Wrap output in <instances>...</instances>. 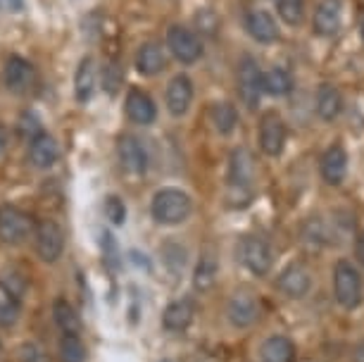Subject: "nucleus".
Returning <instances> with one entry per match:
<instances>
[{
	"mask_svg": "<svg viewBox=\"0 0 364 362\" xmlns=\"http://www.w3.org/2000/svg\"><path fill=\"white\" fill-rule=\"evenodd\" d=\"M259 360L262 362H293L295 360V344L288 336H269L259 348Z\"/></svg>",
	"mask_w": 364,
	"mask_h": 362,
	"instance_id": "obj_22",
	"label": "nucleus"
},
{
	"mask_svg": "<svg viewBox=\"0 0 364 362\" xmlns=\"http://www.w3.org/2000/svg\"><path fill=\"white\" fill-rule=\"evenodd\" d=\"M210 119H212V124H215V129L219 134L229 136L238 124V112L231 102H215L212 110H210Z\"/></svg>",
	"mask_w": 364,
	"mask_h": 362,
	"instance_id": "obj_27",
	"label": "nucleus"
},
{
	"mask_svg": "<svg viewBox=\"0 0 364 362\" xmlns=\"http://www.w3.org/2000/svg\"><path fill=\"white\" fill-rule=\"evenodd\" d=\"M95 91V63L93 58H81V63L74 74V95L79 102L91 100V95Z\"/></svg>",
	"mask_w": 364,
	"mask_h": 362,
	"instance_id": "obj_23",
	"label": "nucleus"
},
{
	"mask_svg": "<svg viewBox=\"0 0 364 362\" xmlns=\"http://www.w3.org/2000/svg\"><path fill=\"white\" fill-rule=\"evenodd\" d=\"M5 148H8V129L0 124V155L5 153Z\"/></svg>",
	"mask_w": 364,
	"mask_h": 362,
	"instance_id": "obj_36",
	"label": "nucleus"
},
{
	"mask_svg": "<svg viewBox=\"0 0 364 362\" xmlns=\"http://www.w3.org/2000/svg\"><path fill=\"white\" fill-rule=\"evenodd\" d=\"M53 319L63 334H79L81 331V317L77 315L74 305L67 303L65 298H58L53 303Z\"/></svg>",
	"mask_w": 364,
	"mask_h": 362,
	"instance_id": "obj_26",
	"label": "nucleus"
},
{
	"mask_svg": "<svg viewBox=\"0 0 364 362\" xmlns=\"http://www.w3.org/2000/svg\"><path fill=\"white\" fill-rule=\"evenodd\" d=\"M217 272H219V265H217V257L208 252V255L200 257V262H198V267L193 272V286L198 291H210L212 286L217 282Z\"/></svg>",
	"mask_w": 364,
	"mask_h": 362,
	"instance_id": "obj_28",
	"label": "nucleus"
},
{
	"mask_svg": "<svg viewBox=\"0 0 364 362\" xmlns=\"http://www.w3.org/2000/svg\"><path fill=\"white\" fill-rule=\"evenodd\" d=\"M286 146V124L277 112H264L259 119V148L264 155L277 158Z\"/></svg>",
	"mask_w": 364,
	"mask_h": 362,
	"instance_id": "obj_10",
	"label": "nucleus"
},
{
	"mask_svg": "<svg viewBox=\"0 0 364 362\" xmlns=\"http://www.w3.org/2000/svg\"><path fill=\"white\" fill-rule=\"evenodd\" d=\"M238 95L250 110H255L262 98V70L250 55L240 58L238 63Z\"/></svg>",
	"mask_w": 364,
	"mask_h": 362,
	"instance_id": "obj_7",
	"label": "nucleus"
},
{
	"mask_svg": "<svg viewBox=\"0 0 364 362\" xmlns=\"http://www.w3.org/2000/svg\"><path fill=\"white\" fill-rule=\"evenodd\" d=\"M122 86V67L117 60H109V63H105V67H102V88L114 95L117 91H119Z\"/></svg>",
	"mask_w": 364,
	"mask_h": 362,
	"instance_id": "obj_32",
	"label": "nucleus"
},
{
	"mask_svg": "<svg viewBox=\"0 0 364 362\" xmlns=\"http://www.w3.org/2000/svg\"><path fill=\"white\" fill-rule=\"evenodd\" d=\"M167 48L178 63L183 65H193L203 58V43L198 38V33L186 26H169L167 31Z\"/></svg>",
	"mask_w": 364,
	"mask_h": 362,
	"instance_id": "obj_5",
	"label": "nucleus"
},
{
	"mask_svg": "<svg viewBox=\"0 0 364 362\" xmlns=\"http://www.w3.org/2000/svg\"><path fill=\"white\" fill-rule=\"evenodd\" d=\"M291 91H293V77L288 70L274 67V70L262 72V93L281 98V95H288Z\"/></svg>",
	"mask_w": 364,
	"mask_h": 362,
	"instance_id": "obj_25",
	"label": "nucleus"
},
{
	"mask_svg": "<svg viewBox=\"0 0 364 362\" xmlns=\"http://www.w3.org/2000/svg\"><path fill=\"white\" fill-rule=\"evenodd\" d=\"M255 181V162L248 148H236L229 160V186L233 191H245L250 196V186Z\"/></svg>",
	"mask_w": 364,
	"mask_h": 362,
	"instance_id": "obj_11",
	"label": "nucleus"
},
{
	"mask_svg": "<svg viewBox=\"0 0 364 362\" xmlns=\"http://www.w3.org/2000/svg\"><path fill=\"white\" fill-rule=\"evenodd\" d=\"M164 102H167V110L171 117H183L188 112L191 102H193V81L186 74H176L167 86Z\"/></svg>",
	"mask_w": 364,
	"mask_h": 362,
	"instance_id": "obj_13",
	"label": "nucleus"
},
{
	"mask_svg": "<svg viewBox=\"0 0 364 362\" xmlns=\"http://www.w3.org/2000/svg\"><path fill=\"white\" fill-rule=\"evenodd\" d=\"M3 84L10 93L22 95L33 86V67L29 60L19 58V55H10L5 60L3 67Z\"/></svg>",
	"mask_w": 364,
	"mask_h": 362,
	"instance_id": "obj_12",
	"label": "nucleus"
},
{
	"mask_svg": "<svg viewBox=\"0 0 364 362\" xmlns=\"http://www.w3.org/2000/svg\"><path fill=\"white\" fill-rule=\"evenodd\" d=\"M355 257L364 265V231H360L355 238Z\"/></svg>",
	"mask_w": 364,
	"mask_h": 362,
	"instance_id": "obj_35",
	"label": "nucleus"
},
{
	"mask_svg": "<svg viewBox=\"0 0 364 362\" xmlns=\"http://www.w3.org/2000/svg\"><path fill=\"white\" fill-rule=\"evenodd\" d=\"M226 317H229V322L236 329H248V326L255 324L259 317V298L255 296V291L250 289L233 291L229 305H226Z\"/></svg>",
	"mask_w": 364,
	"mask_h": 362,
	"instance_id": "obj_6",
	"label": "nucleus"
},
{
	"mask_svg": "<svg viewBox=\"0 0 364 362\" xmlns=\"http://www.w3.org/2000/svg\"><path fill=\"white\" fill-rule=\"evenodd\" d=\"M33 222L31 217L19 210L17 205H0V241L5 245H19L31 236Z\"/></svg>",
	"mask_w": 364,
	"mask_h": 362,
	"instance_id": "obj_4",
	"label": "nucleus"
},
{
	"mask_svg": "<svg viewBox=\"0 0 364 362\" xmlns=\"http://www.w3.org/2000/svg\"><path fill=\"white\" fill-rule=\"evenodd\" d=\"M362 41H364V22H362Z\"/></svg>",
	"mask_w": 364,
	"mask_h": 362,
	"instance_id": "obj_38",
	"label": "nucleus"
},
{
	"mask_svg": "<svg viewBox=\"0 0 364 362\" xmlns=\"http://www.w3.org/2000/svg\"><path fill=\"white\" fill-rule=\"evenodd\" d=\"M33 238V248H36V255L43 262H58L65 252V231L58 222L53 220H41L33 224L31 231Z\"/></svg>",
	"mask_w": 364,
	"mask_h": 362,
	"instance_id": "obj_2",
	"label": "nucleus"
},
{
	"mask_svg": "<svg viewBox=\"0 0 364 362\" xmlns=\"http://www.w3.org/2000/svg\"><path fill=\"white\" fill-rule=\"evenodd\" d=\"M105 217L112 224H124L127 222V205H124V201H119L117 196H109V198H105Z\"/></svg>",
	"mask_w": 364,
	"mask_h": 362,
	"instance_id": "obj_33",
	"label": "nucleus"
},
{
	"mask_svg": "<svg viewBox=\"0 0 364 362\" xmlns=\"http://www.w3.org/2000/svg\"><path fill=\"white\" fill-rule=\"evenodd\" d=\"M346 174H348V153L346 148L336 143V146L326 150L324 158H321V176L331 186H341Z\"/></svg>",
	"mask_w": 364,
	"mask_h": 362,
	"instance_id": "obj_19",
	"label": "nucleus"
},
{
	"mask_svg": "<svg viewBox=\"0 0 364 362\" xmlns=\"http://www.w3.org/2000/svg\"><path fill=\"white\" fill-rule=\"evenodd\" d=\"M341 110H343V95H341V91L336 86H331V84H324V86L319 88V93H317V112H319V117L326 119V122H333L341 115Z\"/></svg>",
	"mask_w": 364,
	"mask_h": 362,
	"instance_id": "obj_24",
	"label": "nucleus"
},
{
	"mask_svg": "<svg viewBox=\"0 0 364 362\" xmlns=\"http://www.w3.org/2000/svg\"><path fill=\"white\" fill-rule=\"evenodd\" d=\"M117 155H119V162L124 167V172L139 176L146 174L148 169V150L143 146V141L134 134H122L119 141H117Z\"/></svg>",
	"mask_w": 364,
	"mask_h": 362,
	"instance_id": "obj_9",
	"label": "nucleus"
},
{
	"mask_svg": "<svg viewBox=\"0 0 364 362\" xmlns=\"http://www.w3.org/2000/svg\"><path fill=\"white\" fill-rule=\"evenodd\" d=\"M0 353H3V346H0Z\"/></svg>",
	"mask_w": 364,
	"mask_h": 362,
	"instance_id": "obj_39",
	"label": "nucleus"
},
{
	"mask_svg": "<svg viewBox=\"0 0 364 362\" xmlns=\"http://www.w3.org/2000/svg\"><path fill=\"white\" fill-rule=\"evenodd\" d=\"M191 213H193V201L186 191L167 186L160 188L153 196V203H150V215L157 224H164V227H174V224L186 222Z\"/></svg>",
	"mask_w": 364,
	"mask_h": 362,
	"instance_id": "obj_1",
	"label": "nucleus"
},
{
	"mask_svg": "<svg viewBox=\"0 0 364 362\" xmlns=\"http://www.w3.org/2000/svg\"><path fill=\"white\" fill-rule=\"evenodd\" d=\"M134 65L143 77H157L164 67H167V55H164L162 46L160 43H143L139 50H136V58H134Z\"/></svg>",
	"mask_w": 364,
	"mask_h": 362,
	"instance_id": "obj_18",
	"label": "nucleus"
},
{
	"mask_svg": "<svg viewBox=\"0 0 364 362\" xmlns=\"http://www.w3.org/2000/svg\"><path fill=\"white\" fill-rule=\"evenodd\" d=\"M60 358H63V362L86 360V346L79 339V334H63V339H60Z\"/></svg>",
	"mask_w": 364,
	"mask_h": 362,
	"instance_id": "obj_29",
	"label": "nucleus"
},
{
	"mask_svg": "<svg viewBox=\"0 0 364 362\" xmlns=\"http://www.w3.org/2000/svg\"><path fill=\"white\" fill-rule=\"evenodd\" d=\"M245 29L257 43H274L279 38V29H277V22L274 17L269 15L267 10H250L245 15Z\"/></svg>",
	"mask_w": 364,
	"mask_h": 362,
	"instance_id": "obj_20",
	"label": "nucleus"
},
{
	"mask_svg": "<svg viewBox=\"0 0 364 362\" xmlns=\"http://www.w3.org/2000/svg\"><path fill=\"white\" fill-rule=\"evenodd\" d=\"M333 296L338 305L353 310L362 303V277L353 262L341 260L333 267Z\"/></svg>",
	"mask_w": 364,
	"mask_h": 362,
	"instance_id": "obj_3",
	"label": "nucleus"
},
{
	"mask_svg": "<svg viewBox=\"0 0 364 362\" xmlns=\"http://www.w3.org/2000/svg\"><path fill=\"white\" fill-rule=\"evenodd\" d=\"M277 12L288 26H298L305 19V0H277Z\"/></svg>",
	"mask_w": 364,
	"mask_h": 362,
	"instance_id": "obj_30",
	"label": "nucleus"
},
{
	"mask_svg": "<svg viewBox=\"0 0 364 362\" xmlns=\"http://www.w3.org/2000/svg\"><path fill=\"white\" fill-rule=\"evenodd\" d=\"M60 160V146L50 134L41 132L29 141V162L36 169H50Z\"/></svg>",
	"mask_w": 364,
	"mask_h": 362,
	"instance_id": "obj_17",
	"label": "nucleus"
},
{
	"mask_svg": "<svg viewBox=\"0 0 364 362\" xmlns=\"http://www.w3.org/2000/svg\"><path fill=\"white\" fill-rule=\"evenodd\" d=\"M19 317V305H17V298L10 296L8 291L0 286V324L3 326H10L15 324Z\"/></svg>",
	"mask_w": 364,
	"mask_h": 362,
	"instance_id": "obj_31",
	"label": "nucleus"
},
{
	"mask_svg": "<svg viewBox=\"0 0 364 362\" xmlns=\"http://www.w3.org/2000/svg\"><path fill=\"white\" fill-rule=\"evenodd\" d=\"M41 132H43V129H41V122H38L36 115L24 112L22 119H19V134H22V139L31 141V139H36Z\"/></svg>",
	"mask_w": 364,
	"mask_h": 362,
	"instance_id": "obj_34",
	"label": "nucleus"
},
{
	"mask_svg": "<svg viewBox=\"0 0 364 362\" xmlns=\"http://www.w3.org/2000/svg\"><path fill=\"white\" fill-rule=\"evenodd\" d=\"M277 286L279 291L284 293L288 298H305L307 291L312 286V279H310V272H307L302 265H288V267L281 272L279 279H277Z\"/></svg>",
	"mask_w": 364,
	"mask_h": 362,
	"instance_id": "obj_16",
	"label": "nucleus"
},
{
	"mask_svg": "<svg viewBox=\"0 0 364 362\" xmlns=\"http://www.w3.org/2000/svg\"><path fill=\"white\" fill-rule=\"evenodd\" d=\"M193 315H196V307L188 298L174 300V303H169L164 307L162 326L167 331H183V329H188L191 322H193Z\"/></svg>",
	"mask_w": 364,
	"mask_h": 362,
	"instance_id": "obj_21",
	"label": "nucleus"
},
{
	"mask_svg": "<svg viewBox=\"0 0 364 362\" xmlns=\"http://www.w3.org/2000/svg\"><path fill=\"white\" fill-rule=\"evenodd\" d=\"M355 362H364V344L357 348V353H355Z\"/></svg>",
	"mask_w": 364,
	"mask_h": 362,
	"instance_id": "obj_37",
	"label": "nucleus"
},
{
	"mask_svg": "<svg viewBox=\"0 0 364 362\" xmlns=\"http://www.w3.org/2000/svg\"><path fill=\"white\" fill-rule=\"evenodd\" d=\"M124 107H127V117L134 122V124H141V127H148L153 124L155 117H157V107H155V100L143 91V88H129L127 93V100H124Z\"/></svg>",
	"mask_w": 364,
	"mask_h": 362,
	"instance_id": "obj_14",
	"label": "nucleus"
},
{
	"mask_svg": "<svg viewBox=\"0 0 364 362\" xmlns=\"http://www.w3.org/2000/svg\"><path fill=\"white\" fill-rule=\"evenodd\" d=\"M343 19V0H319L312 17V29L319 36H333L341 29Z\"/></svg>",
	"mask_w": 364,
	"mask_h": 362,
	"instance_id": "obj_15",
	"label": "nucleus"
},
{
	"mask_svg": "<svg viewBox=\"0 0 364 362\" xmlns=\"http://www.w3.org/2000/svg\"><path fill=\"white\" fill-rule=\"evenodd\" d=\"M240 260L248 267L252 275L257 277H264L267 272L272 270L274 265V255H272V248L264 238L259 236H245L240 241Z\"/></svg>",
	"mask_w": 364,
	"mask_h": 362,
	"instance_id": "obj_8",
	"label": "nucleus"
}]
</instances>
